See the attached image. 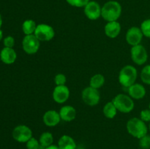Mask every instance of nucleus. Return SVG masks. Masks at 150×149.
I'll list each match as a JSON object with an SVG mask.
<instances>
[{
    "label": "nucleus",
    "instance_id": "35",
    "mask_svg": "<svg viewBox=\"0 0 150 149\" xmlns=\"http://www.w3.org/2000/svg\"><path fill=\"white\" fill-rule=\"evenodd\" d=\"M76 149H86L84 148H81V147H79V148H76Z\"/></svg>",
    "mask_w": 150,
    "mask_h": 149
},
{
    "label": "nucleus",
    "instance_id": "32",
    "mask_svg": "<svg viewBox=\"0 0 150 149\" xmlns=\"http://www.w3.org/2000/svg\"><path fill=\"white\" fill-rule=\"evenodd\" d=\"M2 37H3V32H2V31L0 29V41L2 39Z\"/></svg>",
    "mask_w": 150,
    "mask_h": 149
},
{
    "label": "nucleus",
    "instance_id": "1",
    "mask_svg": "<svg viewBox=\"0 0 150 149\" xmlns=\"http://www.w3.org/2000/svg\"><path fill=\"white\" fill-rule=\"evenodd\" d=\"M122 6L117 1H108L101 8V17L108 22L117 21L122 14Z\"/></svg>",
    "mask_w": 150,
    "mask_h": 149
},
{
    "label": "nucleus",
    "instance_id": "21",
    "mask_svg": "<svg viewBox=\"0 0 150 149\" xmlns=\"http://www.w3.org/2000/svg\"><path fill=\"white\" fill-rule=\"evenodd\" d=\"M37 26L38 25L36 24L35 20L32 19H28L25 20L22 24V31L25 35L34 34Z\"/></svg>",
    "mask_w": 150,
    "mask_h": 149
},
{
    "label": "nucleus",
    "instance_id": "13",
    "mask_svg": "<svg viewBox=\"0 0 150 149\" xmlns=\"http://www.w3.org/2000/svg\"><path fill=\"white\" fill-rule=\"evenodd\" d=\"M61 118L59 112L54 110H49L44 113L42 116V121L47 127H56L59 124Z\"/></svg>",
    "mask_w": 150,
    "mask_h": 149
},
{
    "label": "nucleus",
    "instance_id": "2",
    "mask_svg": "<svg viewBox=\"0 0 150 149\" xmlns=\"http://www.w3.org/2000/svg\"><path fill=\"white\" fill-rule=\"evenodd\" d=\"M127 131L133 137L140 139L146 135L149 128L140 118H132L126 124Z\"/></svg>",
    "mask_w": 150,
    "mask_h": 149
},
{
    "label": "nucleus",
    "instance_id": "19",
    "mask_svg": "<svg viewBox=\"0 0 150 149\" xmlns=\"http://www.w3.org/2000/svg\"><path fill=\"white\" fill-rule=\"evenodd\" d=\"M117 111L118 110L116 108L115 105H114L112 101L107 102L104 105L103 109V115H105V117H106L107 118H109V119H112V118H114L117 115Z\"/></svg>",
    "mask_w": 150,
    "mask_h": 149
},
{
    "label": "nucleus",
    "instance_id": "11",
    "mask_svg": "<svg viewBox=\"0 0 150 149\" xmlns=\"http://www.w3.org/2000/svg\"><path fill=\"white\" fill-rule=\"evenodd\" d=\"M101 8L99 3L95 1H89L84 7V14L88 19L95 20L101 17Z\"/></svg>",
    "mask_w": 150,
    "mask_h": 149
},
{
    "label": "nucleus",
    "instance_id": "18",
    "mask_svg": "<svg viewBox=\"0 0 150 149\" xmlns=\"http://www.w3.org/2000/svg\"><path fill=\"white\" fill-rule=\"evenodd\" d=\"M60 149H76L77 145L72 137L69 135H62L58 141V145Z\"/></svg>",
    "mask_w": 150,
    "mask_h": 149
},
{
    "label": "nucleus",
    "instance_id": "5",
    "mask_svg": "<svg viewBox=\"0 0 150 149\" xmlns=\"http://www.w3.org/2000/svg\"><path fill=\"white\" fill-rule=\"evenodd\" d=\"M81 98L86 105L92 107L99 103L100 100V94L98 89L88 86L82 91Z\"/></svg>",
    "mask_w": 150,
    "mask_h": 149
},
{
    "label": "nucleus",
    "instance_id": "27",
    "mask_svg": "<svg viewBox=\"0 0 150 149\" xmlns=\"http://www.w3.org/2000/svg\"><path fill=\"white\" fill-rule=\"evenodd\" d=\"M139 145L142 149L150 148V136L146 134L139 139Z\"/></svg>",
    "mask_w": 150,
    "mask_h": 149
},
{
    "label": "nucleus",
    "instance_id": "25",
    "mask_svg": "<svg viewBox=\"0 0 150 149\" xmlns=\"http://www.w3.org/2000/svg\"><path fill=\"white\" fill-rule=\"evenodd\" d=\"M90 0H66L70 5L76 7H84Z\"/></svg>",
    "mask_w": 150,
    "mask_h": 149
},
{
    "label": "nucleus",
    "instance_id": "29",
    "mask_svg": "<svg viewBox=\"0 0 150 149\" xmlns=\"http://www.w3.org/2000/svg\"><path fill=\"white\" fill-rule=\"evenodd\" d=\"M140 118L145 123L150 122V109L142 110L140 112Z\"/></svg>",
    "mask_w": 150,
    "mask_h": 149
},
{
    "label": "nucleus",
    "instance_id": "17",
    "mask_svg": "<svg viewBox=\"0 0 150 149\" xmlns=\"http://www.w3.org/2000/svg\"><path fill=\"white\" fill-rule=\"evenodd\" d=\"M59 113L61 119L66 122L73 121L76 117V109L70 105H64V106L62 107Z\"/></svg>",
    "mask_w": 150,
    "mask_h": 149
},
{
    "label": "nucleus",
    "instance_id": "9",
    "mask_svg": "<svg viewBox=\"0 0 150 149\" xmlns=\"http://www.w3.org/2000/svg\"><path fill=\"white\" fill-rule=\"evenodd\" d=\"M13 138L21 143H26L32 137V131L26 125H18L14 128L12 132Z\"/></svg>",
    "mask_w": 150,
    "mask_h": 149
},
{
    "label": "nucleus",
    "instance_id": "7",
    "mask_svg": "<svg viewBox=\"0 0 150 149\" xmlns=\"http://www.w3.org/2000/svg\"><path fill=\"white\" fill-rule=\"evenodd\" d=\"M40 47V41L35 34L25 35L22 41V48L26 53L32 55L36 53Z\"/></svg>",
    "mask_w": 150,
    "mask_h": 149
},
{
    "label": "nucleus",
    "instance_id": "20",
    "mask_svg": "<svg viewBox=\"0 0 150 149\" xmlns=\"http://www.w3.org/2000/svg\"><path fill=\"white\" fill-rule=\"evenodd\" d=\"M105 80V77L102 74H95L90 78L89 86L94 88V89H99L102 86H103Z\"/></svg>",
    "mask_w": 150,
    "mask_h": 149
},
{
    "label": "nucleus",
    "instance_id": "6",
    "mask_svg": "<svg viewBox=\"0 0 150 149\" xmlns=\"http://www.w3.org/2000/svg\"><path fill=\"white\" fill-rule=\"evenodd\" d=\"M34 34L40 42L51 41L55 36V32L51 26L45 23H41L37 26Z\"/></svg>",
    "mask_w": 150,
    "mask_h": 149
},
{
    "label": "nucleus",
    "instance_id": "15",
    "mask_svg": "<svg viewBox=\"0 0 150 149\" xmlns=\"http://www.w3.org/2000/svg\"><path fill=\"white\" fill-rule=\"evenodd\" d=\"M105 34L108 37L114 39L119 36L121 32V25L118 21L108 22L104 28Z\"/></svg>",
    "mask_w": 150,
    "mask_h": 149
},
{
    "label": "nucleus",
    "instance_id": "12",
    "mask_svg": "<svg viewBox=\"0 0 150 149\" xmlns=\"http://www.w3.org/2000/svg\"><path fill=\"white\" fill-rule=\"evenodd\" d=\"M70 90L68 87L64 86H57L53 91V99L57 103L62 104L68 100L70 97Z\"/></svg>",
    "mask_w": 150,
    "mask_h": 149
},
{
    "label": "nucleus",
    "instance_id": "24",
    "mask_svg": "<svg viewBox=\"0 0 150 149\" xmlns=\"http://www.w3.org/2000/svg\"><path fill=\"white\" fill-rule=\"evenodd\" d=\"M140 28L144 36L150 38V18L144 20L141 24Z\"/></svg>",
    "mask_w": 150,
    "mask_h": 149
},
{
    "label": "nucleus",
    "instance_id": "22",
    "mask_svg": "<svg viewBox=\"0 0 150 149\" xmlns=\"http://www.w3.org/2000/svg\"><path fill=\"white\" fill-rule=\"evenodd\" d=\"M39 142L41 145L47 148L54 143V136L49 131H44L40 136Z\"/></svg>",
    "mask_w": 150,
    "mask_h": 149
},
{
    "label": "nucleus",
    "instance_id": "30",
    "mask_svg": "<svg viewBox=\"0 0 150 149\" xmlns=\"http://www.w3.org/2000/svg\"><path fill=\"white\" fill-rule=\"evenodd\" d=\"M4 45L5 48H13L15 45V39L12 36H8L4 39Z\"/></svg>",
    "mask_w": 150,
    "mask_h": 149
},
{
    "label": "nucleus",
    "instance_id": "37",
    "mask_svg": "<svg viewBox=\"0 0 150 149\" xmlns=\"http://www.w3.org/2000/svg\"><path fill=\"white\" fill-rule=\"evenodd\" d=\"M149 109H150V102H149Z\"/></svg>",
    "mask_w": 150,
    "mask_h": 149
},
{
    "label": "nucleus",
    "instance_id": "34",
    "mask_svg": "<svg viewBox=\"0 0 150 149\" xmlns=\"http://www.w3.org/2000/svg\"><path fill=\"white\" fill-rule=\"evenodd\" d=\"M45 148H45V147H44V146L41 145H40V148H39V149H45Z\"/></svg>",
    "mask_w": 150,
    "mask_h": 149
},
{
    "label": "nucleus",
    "instance_id": "10",
    "mask_svg": "<svg viewBox=\"0 0 150 149\" xmlns=\"http://www.w3.org/2000/svg\"><path fill=\"white\" fill-rule=\"evenodd\" d=\"M144 34L141 30L140 27L138 26H132L128 30L125 35L126 42L131 46L137 45L141 44L143 39Z\"/></svg>",
    "mask_w": 150,
    "mask_h": 149
},
{
    "label": "nucleus",
    "instance_id": "23",
    "mask_svg": "<svg viewBox=\"0 0 150 149\" xmlns=\"http://www.w3.org/2000/svg\"><path fill=\"white\" fill-rule=\"evenodd\" d=\"M141 80L144 83L150 85V64L146 65L141 72Z\"/></svg>",
    "mask_w": 150,
    "mask_h": 149
},
{
    "label": "nucleus",
    "instance_id": "28",
    "mask_svg": "<svg viewBox=\"0 0 150 149\" xmlns=\"http://www.w3.org/2000/svg\"><path fill=\"white\" fill-rule=\"evenodd\" d=\"M67 82V77L62 73H59L56 74L54 77V83L56 86H64Z\"/></svg>",
    "mask_w": 150,
    "mask_h": 149
},
{
    "label": "nucleus",
    "instance_id": "8",
    "mask_svg": "<svg viewBox=\"0 0 150 149\" xmlns=\"http://www.w3.org/2000/svg\"><path fill=\"white\" fill-rule=\"evenodd\" d=\"M130 56L132 61L137 65H143L148 60L146 49L141 44L132 46L130 50Z\"/></svg>",
    "mask_w": 150,
    "mask_h": 149
},
{
    "label": "nucleus",
    "instance_id": "36",
    "mask_svg": "<svg viewBox=\"0 0 150 149\" xmlns=\"http://www.w3.org/2000/svg\"><path fill=\"white\" fill-rule=\"evenodd\" d=\"M148 128H149V130L150 131V122H149V127H148Z\"/></svg>",
    "mask_w": 150,
    "mask_h": 149
},
{
    "label": "nucleus",
    "instance_id": "4",
    "mask_svg": "<svg viewBox=\"0 0 150 149\" xmlns=\"http://www.w3.org/2000/svg\"><path fill=\"white\" fill-rule=\"evenodd\" d=\"M112 102L117 110L123 113H129L134 109L135 104L133 99L128 95L123 93L117 94L112 99Z\"/></svg>",
    "mask_w": 150,
    "mask_h": 149
},
{
    "label": "nucleus",
    "instance_id": "16",
    "mask_svg": "<svg viewBox=\"0 0 150 149\" xmlns=\"http://www.w3.org/2000/svg\"><path fill=\"white\" fill-rule=\"evenodd\" d=\"M17 58V53L13 48L4 47L0 52V59L5 64H12Z\"/></svg>",
    "mask_w": 150,
    "mask_h": 149
},
{
    "label": "nucleus",
    "instance_id": "33",
    "mask_svg": "<svg viewBox=\"0 0 150 149\" xmlns=\"http://www.w3.org/2000/svg\"><path fill=\"white\" fill-rule=\"evenodd\" d=\"M1 25H2V19H1V14H0V28H1Z\"/></svg>",
    "mask_w": 150,
    "mask_h": 149
},
{
    "label": "nucleus",
    "instance_id": "14",
    "mask_svg": "<svg viewBox=\"0 0 150 149\" xmlns=\"http://www.w3.org/2000/svg\"><path fill=\"white\" fill-rule=\"evenodd\" d=\"M128 89V94L133 99H142L146 93L144 86L140 83H136L130 86Z\"/></svg>",
    "mask_w": 150,
    "mask_h": 149
},
{
    "label": "nucleus",
    "instance_id": "26",
    "mask_svg": "<svg viewBox=\"0 0 150 149\" xmlns=\"http://www.w3.org/2000/svg\"><path fill=\"white\" fill-rule=\"evenodd\" d=\"M40 145V144L39 140H37L33 137L26 143V149H39Z\"/></svg>",
    "mask_w": 150,
    "mask_h": 149
},
{
    "label": "nucleus",
    "instance_id": "31",
    "mask_svg": "<svg viewBox=\"0 0 150 149\" xmlns=\"http://www.w3.org/2000/svg\"><path fill=\"white\" fill-rule=\"evenodd\" d=\"M45 149H60L59 148L58 145H54L52 144L51 145L48 146V147H47Z\"/></svg>",
    "mask_w": 150,
    "mask_h": 149
},
{
    "label": "nucleus",
    "instance_id": "3",
    "mask_svg": "<svg viewBox=\"0 0 150 149\" xmlns=\"http://www.w3.org/2000/svg\"><path fill=\"white\" fill-rule=\"evenodd\" d=\"M138 77L137 70L132 65H126L121 69L119 74V82L122 86L129 88L136 83Z\"/></svg>",
    "mask_w": 150,
    "mask_h": 149
}]
</instances>
